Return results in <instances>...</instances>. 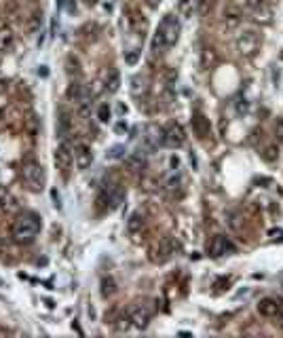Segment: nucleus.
<instances>
[{"label": "nucleus", "mask_w": 283, "mask_h": 338, "mask_svg": "<svg viewBox=\"0 0 283 338\" xmlns=\"http://www.w3.org/2000/svg\"><path fill=\"white\" fill-rule=\"evenodd\" d=\"M40 216H36L34 212H23L13 220L11 226V237L17 243H32L34 239L40 233Z\"/></svg>", "instance_id": "obj_1"}, {"label": "nucleus", "mask_w": 283, "mask_h": 338, "mask_svg": "<svg viewBox=\"0 0 283 338\" xmlns=\"http://www.w3.org/2000/svg\"><path fill=\"white\" fill-rule=\"evenodd\" d=\"M180 36V21L175 15H165L159 23V28L155 32V40H152V49L155 51H165L178 43Z\"/></svg>", "instance_id": "obj_2"}, {"label": "nucleus", "mask_w": 283, "mask_h": 338, "mask_svg": "<svg viewBox=\"0 0 283 338\" xmlns=\"http://www.w3.org/2000/svg\"><path fill=\"white\" fill-rule=\"evenodd\" d=\"M21 180H23V184H26L32 192H40L44 188V169L40 163L36 161H28V163H23V169H21Z\"/></svg>", "instance_id": "obj_3"}, {"label": "nucleus", "mask_w": 283, "mask_h": 338, "mask_svg": "<svg viewBox=\"0 0 283 338\" xmlns=\"http://www.w3.org/2000/svg\"><path fill=\"white\" fill-rule=\"evenodd\" d=\"M260 47H262V34L256 32V30H245L237 38V49L247 59L256 57L258 51H260Z\"/></svg>", "instance_id": "obj_4"}, {"label": "nucleus", "mask_w": 283, "mask_h": 338, "mask_svg": "<svg viewBox=\"0 0 283 338\" xmlns=\"http://www.w3.org/2000/svg\"><path fill=\"white\" fill-rule=\"evenodd\" d=\"M161 142L169 148H180L186 144V131L180 123H169L161 131Z\"/></svg>", "instance_id": "obj_5"}, {"label": "nucleus", "mask_w": 283, "mask_h": 338, "mask_svg": "<svg viewBox=\"0 0 283 338\" xmlns=\"http://www.w3.org/2000/svg\"><path fill=\"white\" fill-rule=\"evenodd\" d=\"M53 159H55V167L62 172V176H64V178H68L70 169H72V163H74V152H72V148H70L68 140H66V142H62L60 146H57Z\"/></svg>", "instance_id": "obj_6"}, {"label": "nucleus", "mask_w": 283, "mask_h": 338, "mask_svg": "<svg viewBox=\"0 0 283 338\" xmlns=\"http://www.w3.org/2000/svg\"><path fill=\"white\" fill-rule=\"evenodd\" d=\"M178 249H180V245H178V241H175V239H163L159 245L152 247L150 260L157 262V264H163V262H167Z\"/></svg>", "instance_id": "obj_7"}, {"label": "nucleus", "mask_w": 283, "mask_h": 338, "mask_svg": "<svg viewBox=\"0 0 283 338\" xmlns=\"http://www.w3.org/2000/svg\"><path fill=\"white\" fill-rule=\"evenodd\" d=\"M237 251V247H234V243L228 239V237H224V235H216L214 239L209 241V245H207V254L211 258H222V256H230V254Z\"/></svg>", "instance_id": "obj_8"}, {"label": "nucleus", "mask_w": 283, "mask_h": 338, "mask_svg": "<svg viewBox=\"0 0 283 338\" xmlns=\"http://www.w3.org/2000/svg\"><path fill=\"white\" fill-rule=\"evenodd\" d=\"M72 152H74V163H76V167L80 169V172L93 163V150H91V146L87 142H82V140L74 142Z\"/></svg>", "instance_id": "obj_9"}, {"label": "nucleus", "mask_w": 283, "mask_h": 338, "mask_svg": "<svg viewBox=\"0 0 283 338\" xmlns=\"http://www.w3.org/2000/svg\"><path fill=\"white\" fill-rule=\"evenodd\" d=\"M129 317H131V325L137 330H146L150 323V311L146 307H133L129 311Z\"/></svg>", "instance_id": "obj_10"}, {"label": "nucleus", "mask_w": 283, "mask_h": 338, "mask_svg": "<svg viewBox=\"0 0 283 338\" xmlns=\"http://www.w3.org/2000/svg\"><path fill=\"white\" fill-rule=\"evenodd\" d=\"M70 127H72V120H70V114L66 110H60V116H57V138L62 142L68 140L70 136Z\"/></svg>", "instance_id": "obj_11"}, {"label": "nucleus", "mask_w": 283, "mask_h": 338, "mask_svg": "<svg viewBox=\"0 0 283 338\" xmlns=\"http://www.w3.org/2000/svg\"><path fill=\"white\" fill-rule=\"evenodd\" d=\"M193 129L199 138H207L209 136V118H205L203 114H195L193 116Z\"/></svg>", "instance_id": "obj_12"}, {"label": "nucleus", "mask_w": 283, "mask_h": 338, "mask_svg": "<svg viewBox=\"0 0 283 338\" xmlns=\"http://www.w3.org/2000/svg\"><path fill=\"white\" fill-rule=\"evenodd\" d=\"M144 224H146L144 214H142V212H135V214H131V218L127 220V231L131 233V235H137V233H142Z\"/></svg>", "instance_id": "obj_13"}, {"label": "nucleus", "mask_w": 283, "mask_h": 338, "mask_svg": "<svg viewBox=\"0 0 283 338\" xmlns=\"http://www.w3.org/2000/svg\"><path fill=\"white\" fill-rule=\"evenodd\" d=\"M125 165L131 169V172H142L144 165H146V159H144L142 152H131L129 156H125Z\"/></svg>", "instance_id": "obj_14"}, {"label": "nucleus", "mask_w": 283, "mask_h": 338, "mask_svg": "<svg viewBox=\"0 0 283 338\" xmlns=\"http://www.w3.org/2000/svg\"><path fill=\"white\" fill-rule=\"evenodd\" d=\"M121 89V74H119V70L112 68L108 72V76H106V91L108 93H116Z\"/></svg>", "instance_id": "obj_15"}, {"label": "nucleus", "mask_w": 283, "mask_h": 338, "mask_svg": "<svg viewBox=\"0 0 283 338\" xmlns=\"http://www.w3.org/2000/svg\"><path fill=\"white\" fill-rule=\"evenodd\" d=\"M66 98H68L70 102H80V98H82V85H80L78 80H72V82L68 85Z\"/></svg>", "instance_id": "obj_16"}, {"label": "nucleus", "mask_w": 283, "mask_h": 338, "mask_svg": "<svg viewBox=\"0 0 283 338\" xmlns=\"http://www.w3.org/2000/svg\"><path fill=\"white\" fill-rule=\"evenodd\" d=\"M15 207H17V203H15V199L11 197V195H3V197H0V216L11 214Z\"/></svg>", "instance_id": "obj_17"}, {"label": "nucleus", "mask_w": 283, "mask_h": 338, "mask_svg": "<svg viewBox=\"0 0 283 338\" xmlns=\"http://www.w3.org/2000/svg\"><path fill=\"white\" fill-rule=\"evenodd\" d=\"M116 294V283H114V279L112 277H104L102 279V296L104 298H110V296H114Z\"/></svg>", "instance_id": "obj_18"}, {"label": "nucleus", "mask_w": 283, "mask_h": 338, "mask_svg": "<svg viewBox=\"0 0 283 338\" xmlns=\"http://www.w3.org/2000/svg\"><path fill=\"white\" fill-rule=\"evenodd\" d=\"M262 156H264V161L273 163V161H277V159H279V148H277V146H266V148H264V152H262Z\"/></svg>", "instance_id": "obj_19"}, {"label": "nucleus", "mask_w": 283, "mask_h": 338, "mask_svg": "<svg viewBox=\"0 0 283 338\" xmlns=\"http://www.w3.org/2000/svg\"><path fill=\"white\" fill-rule=\"evenodd\" d=\"M98 118L102 120V123H108V118H110V108H108V104H102V106H100Z\"/></svg>", "instance_id": "obj_20"}, {"label": "nucleus", "mask_w": 283, "mask_h": 338, "mask_svg": "<svg viewBox=\"0 0 283 338\" xmlns=\"http://www.w3.org/2000/svg\"><path fill=\"white\" fill-rule=\"evenodd\" d=\"M275 136L279 142H283V118H277V123H275Z\"/></svg>", "instance_id": "obj_21"}, {"label": "nucleus", "mask_w": 283, "mask_h": 338, "mask_svg": "<svg viewBox=\"0 0 283 338\" xmlns=\"http://www.w3.org/2000/svg\"><path fill=\"white\" fill-rule=\"evenodd\" d=\"M40 17H42V15H38V13H36V15H32V21H30V30H32V32H36V30H38V26H40Z\"/></svg>", "instance_id": "obj_22"}, {"label": "nucleus", "mask_w": 283, "mask_h": 338, "mask_svg": "<svg viewBox=\"0 0 283 338\" xmlns=\"http://www.w3.org/2000/svg\"><path fill=\"white\" fill-rule=\"evenodd\" d=\"M137 57H139V53H137V51H131V53L125 55V62H127L129 66H133V64L137 62Z\"/></svg>", "instance_id": "obj_23"}, {"label": "nucleus", "mask_w": 283, "mask_h": 338, "mask_svg": "<svg viewBox=\"0 0 283 338\" xmlns=\"http://www.w3.org/2000/svg\"><path fill=\"white\" fill-rule=\"evenodd\" d=\"M108 156H110V159H121V156H123V159H125V154H123V148H121V146H116V148H112V152H110Z\"/></svg>", "instance_id": "obj_24"}, {"label": "nucleus", "mask_w": 283, "mask_h": 338, "mask_svg": "<svg viewBox=\"0 0 283 338\" xmlns=\"http://www.w3.org/2000/svg\"><path fill=\"white\" fill-rule=\"evenodd\" d=\"M148 3H150V7H159V5H161V0H148Z\"/></svg>", "instance_id": "obj_25"}, {"label": "nucleus", "mask_w": 283, "mask_h": 338, "mask_svg": "<svg viewBox=\"0 0 283 338\" xmlns=\"http://www.w3.org/2000/svg\"><path fill=\"white\" fill-rule=\"evenodd\" d=\"M87 3H89V5H91V3H96V0H87Z\"/></svg>", "instance_id": "obj_26"}]
</instances>
